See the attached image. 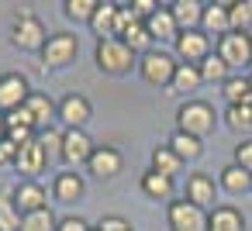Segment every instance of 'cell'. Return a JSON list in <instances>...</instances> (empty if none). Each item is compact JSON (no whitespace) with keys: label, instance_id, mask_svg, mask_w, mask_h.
Masks as SVG:
<instances>
[{"label":"cell","instance_id":"60d3db41","mask_svg":"<svg viewBox=\"0 0 252 231\" xmlns=\"http://www.w3.org/2000/svg\"><path fill=\"white\" fill-rule=\"evenodd\" d=\"M56 231H90V224L80 217V214H69V217H63L59 221V228Z\"/></svg>","mask_w":252,"mask_h":231},{"label":"cell","instance_id":"f546056e","mask_svg":"<svg viewBox=\"0 0 252 231\" xmlns=\"http://www.w3.org/2000/svg\"><path fill=\"white\" fill-rule=\"evenodd\" d=\"M169 148L187 162V159H197L200 152H204V142L200 138H193V135H183V131H173V138H169Z\"/></svg>","mask_w":252,"mask_h":231},{"label":"cell","instance_id":"3957f363","mask_svg":"<svg viewBox=\"0 0 252 231\" xmlns=\"http://www.w3.org/2000/svg\"><path fill=\"white\" fill-rule=\"evenodd\" d=\"M80 59V38L76 35H69V31H56V35H49V42L42 45V52H38V62H42V69L49 73H56V69H66V66H73Z\"/></svg>","mask_w":252,"mask_h":231},{"label":"cell","instance_id":"52a82bcc","mask_svg":"<svg viewBox=\"0 0 252 231\" xmlns=\"http://www.w3.org/2000/svg\"><path fill=\"white\" fill-rule=\"evenodd\" d=\"M94 138L87 135V128H63V162L69 166V169H76V166H87L90 162V155H94Z\"/></svg>","mask_w":252,"mask_h":231},{"label":"cell","instance_id":"7402d4cb","mask_svg":"<svg viewBox=\"0 0 252 231\" xmlns=\"http://www.w3.org/2000/svg\"><path fill=\"white\" fill-rule=\"evenodd\" d=\"M207 231H245V214L231 203H218L207 214Z\"/></svg>","mask_w":252,"mask_h":231},{"label":"cell","instance_id":"f6af8a7d","mask_svg":"<svg viewBox=\"0 0 252 231\" xmlns=\"http://www.w3.org/2000/svg\"><path fill=\"white\" fill-rule=\"evenodd\" d=\"M249 73H252V62H249Z\"/></svg>","mask_w":252,"mask_h":231},{"label":"cell","instance_id":"e0dca14e","mask_svg":"<svg viewBox=\"0 0 252 231\" xmlns=\"http://www.w3.org/2000/svg\"><path fill=\"white\" fill-rule=\"evenodd\" d=\"M4 128H7V142H14L18 148L21 145H28V142H35V121H32V114L21 107V111H11V114H4Z\"/></svg>","mask_w":252,"mask_h":231},{"label":"cell","instance_id":"ba28073f","mask_svg":"<svg viewBox=\"0 0 252 231\" xmlns=\"http://www.w3.org/2000/svg\"><path fill=\"white\" fill-rule=\"evenodd\" d=\"M166 224L169 231H207V210L193 207L190 200H169Z\"/></svg>","mask_w":252,"mask_h":231},{"label":"cell","instance_id":"30bf717a","mask_svg":"<svg viewBox=\"0 0 252 231\" xmlns=\"http://www.w3.org/2000/svg\"><path fill=\"white\" fill-rule=\"evenodd\" d=\"M176 62H187V66H200L211 52H214V42L204 35V31H180L176 38Z\"/></svg>","mask_w":252,"mask_h":231},{"label":"cell","instance_id":"5bb4252c","mask_svg":"<svg viewBox=\"0 0 252 231\" xmlns=\"http://www.w3.org/2000/svg\"><path fill=\"white\" fill-rule=\"evenodd\" d=\"M11 197H14V207H18L21 214H32V210L49 207V190H45L38 179H21V183L11 190Z\"/></svg>","mask_w":252,"mask_h":231},{"label":"cell","instance_id":"484cf974","mask_svg":"<svg viewBox=\"0 0 252 231\" xmlns=\"http://www.w3.org/2000/svg\"><path fill=\"white\" fill-rule=\"evenodd\" d=\"M180 97H193L200 87H204V80H200V69L197 66H187V62H180L176 66V73H173V83H169Z\"/></svg>","mask_w":252,"mask_h":231},{"label":"cell","instance_id":"f35d334b","mask_svg":"<svg viewBox=\"0 0 252 231\" xmlns=\"http://www.w3.org/2000/svg\"><path fill=\"white\" fill-rule=\"evenodd\" d=\"M131 224L125 221V217H118V214H107V217H100V224H97V231H128Z\"/></svg>","mask_w":252,"mask_h":231},{"label":"cell","instance_id":"836d02e7","mask_svg":"<svg viewBox=\"0 0 252 231\" xmlns=\"http://www.w3.org/2000/svg\"><path fill=\"white\" fill-rule=\"evenodd\" d=\"M35 142L42 145V152H45L49 159H59V155H63V128L52 124V128H45V131H38Z\"/></svg>","mask_w":252,"mask_h":231},{"label":"cell","instance_id":"603a6c76","mask_svg":"<svg viewBox=\"0 0 252 231\" xmlns=\"http://www.w3.org/2000/svg\"><path fill=\"white\" fill-rule=\"evenodd\" d=\"M180 31H200V21H204V4L200 0H173L169 4Z\"/></svg>","mask_w":252,"mask_h":231},{"label":"cell","instance_id":"277c9868","mask_svg":"<svg viewBox=\"0 0 252 231\" xmlns=\"http://www.w3.org/2000/svg\"><path fill=\"white\" fill-rule=\"evenodd\" d=\"M176 66H180L176 56L173 52H162V49H149L145 56H138V76L149 87H169Z\"/></svg>","mask_w":252,"mask_h":231},{"label":"cell","instance_id":"f1b7e54d","mask_svg":"<svg viewBox=\"0 0 252 231\" xmlns=\"http://www.w3.org/2000/svg\"><path fill=\"white\" fill-rule=\"evenodd\" d=\"M0 231H21V210L14 207L11 190H0Z\"/></svg>","mask_w":252,"mask_h":231},{"label":"cell","instance_id":"7bdbcfd3","mask_svg":"<svg viewBox=\"0 0 252 231\" xmlns=\"http://www.w3.org/2000/svg\"><path fill=\"white\" fill-rule=\"evenodd\" d=\"M242 104H245V107H249V111H252V90H249V97H245V100H242Z\"/></svg>","mask_w":252,"mask_h":231},{"label":"cell","instance_id":"ffe728a7","mask_svg":"<svg viewBox=\"0 0 252 231\" xmlns=\"http://www.w3.org/2000/svg\"><path fill=\"white\" fill-rule=\"evenodd\" d=\"M25 111L32 114L35 131H45V128H52V117L59 114V104H52L49 93H32V97L25 100Z\"/></svg>","mask_w":252,"mask_h":231},{"label":"cell","instance_id":"9a60e30c","mask_svg":"<svg viewBox=\"0 0 252 231\" xmlns=\"http://www.w3.org/2000/svg\"><path fill=\"white\" fill-rule=\"evenodd\" d=\"M45 166H49V155L42 152V145H38V142H28V145H21V148H18L14 169H18L25 179H35V176H42V173H45Z\"/></svg>","mask_w":252,"mask_h":231},{"label":"cell","instance_id":"cb8c5ba5","mask_svg":"<svg viewBox=\"0 0 252 231\" xmlns=\"http://www.w3.org/2000/svg\"><path fill=\"white\" fill-rule=\"evenodd\" d=\"M200 31L207 38H221L231 31V21H228V4H204V21H200Z\"/></svg>","mask_w":252,"mask_h":231},{"label":"cell","instance_id":"b9f144b4","mask_svg":"<svg viewBox=\"0 0 252 231\" xmlns=\"http://www.w3.org/2000/svg\"><path fill=\"white\" fill-rule=\"evenodd\" d=\"M7 138V128H4V114H0V142Z\"/></svg>","mask_w":252,"mask_h":231},{"label":"cell","instance_id":"d4e9b609","mask_svg":"<svg viewBox=\"0 0 252 231\" xmlns=\"http://www.w3.org/2000/svg\"><path fill=\"white\" fill-rule=\"evenodd\" d=\"M218 186L224 190V193H231V197H238V193H252V173H245L242 166H224L221 169V176H218Z\"/></svg>","mask_w":252,"mask_h":231},{"label":"cell","instance_id":"74e56055","mask_svg":"<svg viewBox=\"0 0 252 231\" xmlns=\"http://www.w3.org/2000/svg\"><path fill=\"white\" fill-rule=\"evenodd\" d=\"M128 7H131V14H135L138 21H149V18L159 11V4H156V0H131Z\"/></svg>","mask_w":252,"mask_h":231},{"label":"cell","instance_id":"d6986e66","mask_svg":"<svg viewBox=\"0 0 252 231\" xmlns=\"http://www.w3.org/2000/svg\"><path fill=\"white\" fill-rule=\"evenodd\" d=\"M145 28H149V38H152V42H173V45H176V38H180V25H176V18H173L169 7H159V11L145 21Z\"/></svg>","mask_w":252,"mask_h":231},{"label":"cell","instance_id":"44dd1931","mask_svg":"<svg viewBox=\"0 0 252 231\" xmlns=\"http://www.w3.org/2000/svg\"><path fill=\"white\" fill-rule=\"evenodd\" d=\"M138 186H142V193L149 197V200H173V193H176V179H169V176H162V173H156V169H145L142 173V179H138Z\"/></svg>","mask_w":252,"mask_h":231},{"label":"cell","instance_id":"bcb514c9","mask_svg":"<svg viewBox=\"0 0 252 231\" xmlns=\"http://www.w3.org/2000/svg\"><path fill=\"white\" fill-rule=\"evenodd\" d=\"M128 231H135V228H128Z\"/></svg>","mask_w":252,"mask_h":231},{"label":"cell","instance_id":"8fae6325","mask_svg":"<svg viewBox=\"0 0 252 231\" xmlns=\"http://www.w3.org/2000/svg\"><path fill=\"white\" fill-rule=\"evenodd\" d=\"M66 128H87L90 117H94V104L83 97V93H66L59 100V114H56Z\"/></svg>","mask_w":252,"mask_h":231},{"label":"cell","instance_id":"ab89813d","mask_svg":"<svg viewBox=\"0 0 252 231\" xmlns=\"http://www.w3.org/2000/svg\"><path fill=\"white\" fill-rule=\"evenodd\" d=\"M14 159H18V145L14 142H0V169H7V166H14Z\"/></svg>","mask_w":252,"mask_h":231},{"label":"cell","instance_id":"d6a6232c","mask_svg":"<svg viewBox=\"0 0 252 231\" xmlns=\"http://www.w3.org/2000/svg\"><path fill=\"white\" fill-rule=\"evenodd\" d=\"M228 21H231V31H249L252 28V0L228 4Z\"/></svg>","mask_w":252,"mask_h":231},{"label":"cell","instance_id":"1f68e13d","mask_svg":"<svg viewBox=\"0 0 252 231\" xmlns=\"http://www.w3.org/2000/svg\"><path fill=\"white\" fill-rule=\"evenodd\" d=\"M221 97L228 100V107H231V104H242V100L249 97V76H242V73H231V76L221 83Z\"/></svg>","mask_w":252,"mask_h":231},{"label":"cell","instance_id":"ee69618b","mask_svg":"<svg viewBox=\"0 0 252 231\" xmlns=\"http://www.w3.org/2000/svg\"><path fill=\"white\" fill-rule=\"evenodd\" d=\"M249 90H252V73H249Z\"/></svg>","mask_w":252,"mask_h":231},{"label":"cell","instance_id":"4dcf8cb0","mask_svg":"<svg viewBox=\"0 0 252 231\" xmlns=\"http://www.w3.org/2000/svg\"><path fill=\"white\" fill-rule=\"evenodd\" d=\"M197 69H200V80H204V83H218V87H221V83L231 76V69H228V66L218 59V52H211V56H207V59L197 66Z\"/></svg>","mask_w":252,"mask_h":231},{"label":"cell","instance_id":"8d00e7d4","mask_svg":"<svg viewBox=\"0 0 252 231\" xmlns=\"http://www.w3.org/2000/svg\"><path fill=\"white\" fill-rule=\"evenodd\" d=\"M235 166H242L245 173H252V138H242L235 145Z\"/></svg>","mask_w":252,"mask_h":231},{"label":"cell","instance_id":"5b68a950","mask_svg":"<svg viewBox=\"0 0 252 231\" xmlns=\"http://www.w3.org/2000/svg\"><path fill=\"white\" fill-rule=\"evenodd\" d=\"M214 52L228 69H249V62H252V35L249 31H228V35H221L214 42Z\"/></svg>","mask_w":252,"mask_h":231},{"label":"cell","instance_id":"d590c367","mask_svg":"<svg viewBox=\"0 0 252 231\" xmlns=\"http://www.w3.org/2000/svg\"><path fill=\"white\" fill-rule=\"evenodd\" d=\"M224 121H228L231 131H252V111L245 104H231L224 111Z\"/></svg>","mask_w":252,"mask_h":231},{"label":"cell","instance_id":"2e32d148","mask_svg":"<svg viewBox=\"0 0 252 231\" xmlns=\"http://www.w3.org/2000/svg\"><path fill=\"white\" fill-rule=\"evenodd\" d=\"M118 7H121V4H111V0H104V4H97L94 18L87 21V25H90V31L97 35V42L118 38Z\"/></svg>","mask_w":252,"mask_h":231},{"label":"cell","instance_id":"83f0119b","mask_svg":"<svg viewBox=\"0 0 252 231\" xmlns=\"http://www.w3.org/2000/svg\"><path fill=\"white\" fill-rule=\"evenodd\" d=\"M59 221L52 214V207H42V210H32V214H21V231H56Z\"/></svg>","mask_w":252,"mask_h":231},{"label":"cell","instance_id":"e575fe53","mask_svg":"<svg viewBox=\"0 0 252 231\" xmlns=\"http://www.w3.org/2000/svg\"><path fill=\"white\" fill-rule=\"evenodd\" d=\"M100 0H63V14L69 21H90Z\"/></svg>","mask_w":252,"mask_h":231},{"label":"cell","instance_id":"7dc6e473","mask_svg":"<svg viewBox=\"0 0 252 231\" xmlns=\"http://www.w3.org/2000/svg\"><path fill=\"white\" fill-rule=\"evenodd\" d=\"M90 231H97V228H90Z\"/></svg>","mask_w":252,"mask_h":231},{"label":"cell","instance_id":"ac0fdd59","mask_svg":"<svg viewBox=\"0 0 252 231\" xmlns=\"http://www.w3.org/2000/svg\"><path fill=\"white\" fill-rule=\"evenodd\" d=\"M83 190H87V183H83V176H80L76 169H63V173H56V179H52V197H56L59 203H76V200L83 197Z\"/></svg>","mask_w":252,"mask_h":231},{"label":"cell","instance_id":"4fadbf2b","mask_svg":"<svg viewBox=\"0 0 252 231\" xmlns=\"http://www.w3.org/2000/svg\"><path fill=\"white\" fill-rule=\"evenodd\" d=\"M214 193H218V186H214V179L207 176V173H190L187 176V186H183V200H190L193 207H200V210H214L218 203H214Z\"/></svg>","mask_w":252,"mask_h":231},{"label":"cell","instance_id":"8992f818","mask_svg":"<svg viewBox=\"0 0 252 231\" xmlns=\"http://www.w3.org/2000/svg\"><path fill=\"white\" fill-rule=\"evenodd\" d=\"M11 42H14L21 52H42V45L49 42L42 18H35L32 11H18L14 28H11Z\"/></svg>","mask_w":252,"mask_h":231},{"label":"cell","instance_id":"6da1fadb","mask_svg":"<svg viewBox=\"0 0 252 231\" xmlns=\"http://www.w3.org/2000/svg\"><path fill=\"white\" fill-rule=\"evenodd\" d=\"M94 62L104 76H128L131 69H138V52H131L121 38H107V42H97Z\"/></svg>","mask_w":252,"mask_h":231},{"label":"cell","instance_id":"9c48e42d","mask_svg":"<svg viewBox=\"0 0 252 231\" xmlns=\"http://www.w3.org/2000/svg\"><path fill=\"white\" fill-rule=\"evenodd\" d=\"M32 93L35 90L28 87V76L25 73H4V76H0V114L21 111Z\"/></svg>","mask_w":252,"mask_h":231},{"label":"cell","instance_id":"7a4b0ae2","mask_svg":"<svg viewBox=\"0 0 252 231\" xmlns=\"http://www.w3.org/2000/svg\"><path fill=\"white\" fill-rule=\"evenodd\" d=\"M176 131H183V135H193V138H207L211 131H214V124H218V111L207 104V100H187V104H180L176 107Z\"/></svg>","mask_w":252,"mask_h":231},{"label":"cell","instance_id":"4316f807","mask_svg":"<svg viewBox=\"0 0 252 231\" xmlns=\"http://www.w3.org/2000/svg\"><path fill=\"white\" fill-rule=\"evenodd\" d=\"M180 166H183V159H180L169 145H156V148H152V166H149V169H156V173H162V176L176 179Z\"/></svg>","mask_w":252,"mask_h":231},{"label":"cell","instance_id":"7c38bea8","mask_svg":"<svg viewBox=\"0 0 252 231\" xmlns=\"http://www.w3.org/2000/svg\"><path fill=\"white\" fill-rule=\"evenodd\" d=\"M87 169H90L94 179H114L125 169V155L114 145H97L94 155H90V162H87Z\"/></svg>","mask_w":252,"mask_h":231}]
</instances>
